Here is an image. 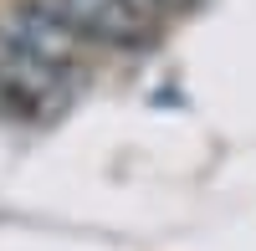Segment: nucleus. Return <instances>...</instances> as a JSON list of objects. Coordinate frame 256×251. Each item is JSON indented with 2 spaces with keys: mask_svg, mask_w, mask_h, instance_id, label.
<instances>
[{
  "mask_svg": "<svg viewBox=\"0 0 256 251\" xmlns=\"http://www.w3.org/2000/svg\"><path fill=\"white\" fill-rule=\"evenodd\" d=\"M0 102L26 118H56L72 102V72L56 62L26 52L20 41L0 26Z\"/></svg>",
  "mask_w": 256,
  "mask_h": 251,
  "instance_id": "obj_1",
  "label": "nucleus"
},
{
  "mask_svg": "<svg viewBox=\"0 0 256 251\" xmlns=\"http://www.w3.org/2000/svg\"><path fill=\"white\" fill-rule=\"evenodd\" d=\"M62 16L77 26L82 41H108V46H138L154 36V10L144 0H56Z\"/></svg>",
  "mask_w": 256,
  "mask_h": 251,
  "instance_id": "obj_2",
  "label": "nucleus"
},
{
  "mask_svg": "<svg viewBox=\"0 0 256 251\" xmlns=\"http://www.w3.org/2000/svg\"><path fill=\"white\" fill-rule=\"evenodd\" d=\"M6 31H10L26 52L56 62V67H67V72H72V62H77V52H82V36H77L72 20L62 16L56 0H16Z\"/></svg>",
  "mask_w": 256,
  "mask_h": 251,
  "instance_id": "obj_3",
  "label": "nucleus"
},
{
  "mask_svg": "<svg viewBox=\"0 0 256 251\" xmlns=\"http://www.w3.org/2000/svg\"><path fill=\"white\" fill-rule=\"evenodd\" d=\"M144 6H148V10L159 16V10H190V6H195V0H144Z\"/></svg>",
  "mask_w": 256,
  "mask_h": 251,
  "instance_id": "obj_4",
  "label": "nucleus"
}]
</instances>
